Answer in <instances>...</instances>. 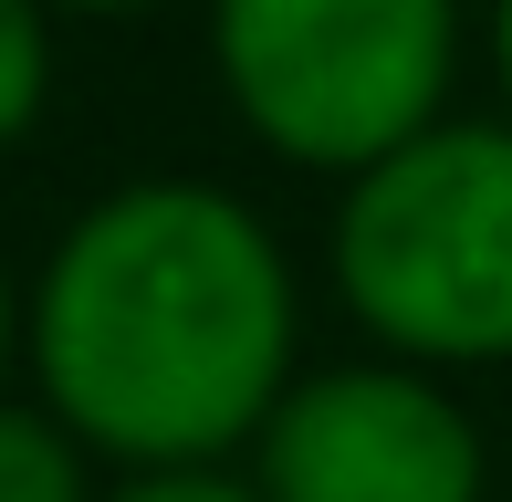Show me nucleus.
Here are the masks:
<instances>
[{"mask_svg":"<svg viewBox=\"0 0 512 502\" xmlns=\"http://www.w3.org/2000/svg\"><path fill=\"white\" fill-rule=\"evenodd\" d=\"M324 283L366 356L429 377L512 367V126L439 116L335 189Z\"/></svg>","mask_w":512,"mask_h":502,"instance_id":"obj_2","label":"nucleus"},{"mask_svg":"<svg viewBox=\"0 0 512 502\" xmlns=\"http://www.w3.org/2000/svg\"><path fill=\"white\" fill-rule=\"evenodd\" d=\"M105 492H115V471L32 398V387L0 398V502H105Z\"/></svg>","mask_w":512,"mask_h":502,"instance_id":"obj_5","label":"nucleus"},{"mask_svg":"<svg viewBox=\"0 0 512 502\" xmlns=\"http://www.w3.org/2000/svg\"><path fill=\"white\" fill-rule=\"evenodd\" d=\"M481 63H492V116L512 126V0H492V11H481Z\"/></svg>","mask_w":512,"mask_h":502,"instance_id":"obj_8","label":"nucleus"},{"mask_svg":"<svg viewBox=\"0 0 512 502\" xmlns=\"http://www.w3.org/2000/svg\"><path fill=\"white\" fill-rule=\"evenodd\" d=\"M21 377L126 471H230L304 377L293 241L220 178H115L21 272Z\"/></svg>","mask_w":512,"mask_h":502,"instance_id":"obj_1","label":"nucleus"},{"mask_svg":"<svg viewBox=\"0 0 512 502\" xmlns=\"http://www.w3.org/2000/svg\"><path fill=\"white\" fill-rule=\"evenodd\" d=\"M11 377H21V272L0 262V398H11Z\"/></svg>","mask_w":512,"mask_h":502,"instance_id":"obj_9","label":"nucleus"},{"mask_svg":"<svg viewBox=\"0 0 512 502\" xmlns=\"http://www.w3.org/2000/svg\"><path fill=\"white\" fill-rule=\"evenodd\" d=\"M63 21H157V11H178V0H53Z\"/></svg>","mask_w":512,"mask_h":502,"instance_id":"obj_10","label":"nucleus"},{"mask_svg":"<svg viewBox=\"0 0 512 502\" xmlns=\"http://www.w3.org/2000/svg\"><path fill=\"white\" fill-rule=\"evenodd\" d=\"M105 502H262V492H251L241 461H230V471H126Z\"/></svg>","mask_w":512,"mask_h":502,"instance_id":"obj_7","label":"nucleus"},{"mask_svg":"<svg viewBox=\"0 0 512 502\" xmlns=\"http://www.w3.org/2000/svg\"><path fill=\"white\" fill-rule=\"evenodd\" d=\"M230 126L304 178H356L460 95L471 0H199Z\"/></svg>","mask_w":512,"mask_h":502,"instance_id":"obj_3","label":"nucleus"},{"mask_svg":"<svg viewBox=\"0 0 512 502\" xmlns=\"http://www.w3.org/2000/svg\"><path fill=\"white\" fill-rule=\"evenodd\" d=\"M262 502H492V440L450 377L398 356H335L283 387L251 440Z\"/></svg>","mask_w":512,"mask_h":502,"instance_id":"obj_4","label":"nucleus"},{"mask_svg":"<svg viewBox=\"0 0 512 502\" xmlns=\"http://www.w3.org/2000/svg\"><path fill=\"white\" fill-rule=\"evenodd\" d=\"M63 74V11L53 0H0V157H21L53 116Z\"/></svg>","mask_w":512,"mask_h":502,"instance_id":"obj_6","label":"nucleus"}]
</instances>
